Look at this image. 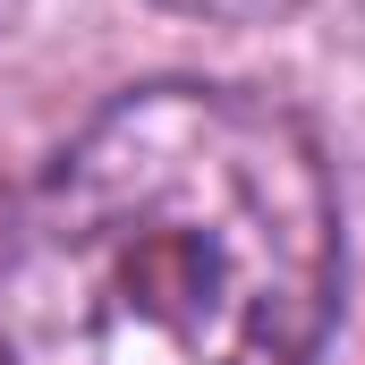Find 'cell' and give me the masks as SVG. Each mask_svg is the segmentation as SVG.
I'll list each match as a JSON object with an SVG mask.
<instances>
[{
	"instance_id": "obj_1",
	"label": "cell",
	"mask_w": 365,
	"mask_h": 365,
	"mask_svg": "<svg viewBox=\"0 0 365 365\" xmlns=\"http://www.w3.org/2000/svg\"><path fill=\"white\" fill-rule=\"evenodd\" d=\"M331 314L340 187L255 86H128L0 212V365H314Z\"/></svg>"
},
{
	"instance_id": "obj_2",
	"label": "cell",
	"mask_w": 365,
	"mask_h": 365,
	"mask_svg": "<svg viewBox=\"0 0 365 365\" xmlns=\"http://www.w3.org/2000/svg\"><path fill=\"white\" fill-rule=\"evenodd\" d=\"M162 9L212 17V26H272V17H289V9H306V0H162Z\"/></svg>"
},
{
	"instance_id": "obj_3",
	"label": "cell",
	"mask_w": 365,
	"mask_h": 365,
	"mask_svg": "<svg viewBox=\"0 0 365 365\" xmlns=\"http://www.w3.org/2000/svg\"><path fill=\"white\" fill-rule=\"evenodd\" d=\"M0 9H9V0H0Z\"/></svg>"
}]
</instances>
